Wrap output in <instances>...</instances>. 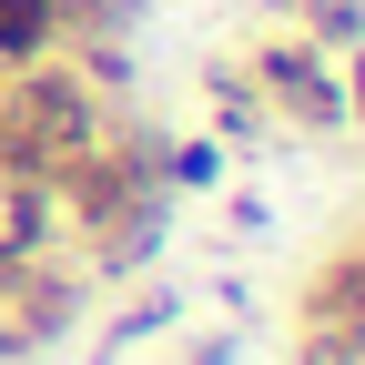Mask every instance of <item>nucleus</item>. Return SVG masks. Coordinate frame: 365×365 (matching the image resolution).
I'll use <instances>...</instances> for the list:
<instances>
[{"instance_id":"f257e3e1","label":"nucleus","mask_w":365,"mask_h":365,"mask_svg":"<svg viewBox=\"0 0 365 365\" xmlns=\"http://www.w3.org/2000/svg\"><path fill=\"white\" fill-rule=\"evenodd\" d=\"M61 31V0H0V61H31Z\"/></svg>"}]
</instances>
